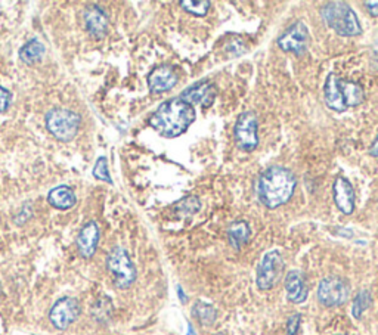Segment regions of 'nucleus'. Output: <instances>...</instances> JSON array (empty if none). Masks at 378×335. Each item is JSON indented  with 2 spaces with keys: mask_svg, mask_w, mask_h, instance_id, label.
<instances>
[{
  "mask_svg": "<svg viewBox=\"0 0 378 335\" xmlns=\"http://www.w3.org/2000/svg\"><path fill=\"white\" fill-rule=\"evenodd\" d=\"M297 181L291 170L281 165H272L266 169L258 181V197L266 209H278L291 199L296 190Z\"/></svg>",
  "mask_w": 378,
  "mask_h": 335,
  "instance_id": "1",
  "label": "nucleus"
},
{
  "mask_svg": "<svg viewBox=\"0 0 378 335\" xmlns=\"http://www.w3.org/2000/svg\"><path fill=\"white\" fill-rule=\"evenodd\" d=\"M195 122V108L180 98H172L158 106L150 118V126L164 138L184 135Z\"/></svg>",
  "mask_w": 378,
  "mask_h": 335,
  "instance_id": "2",
  "label": "nucleus"
},
{
  "mask_svg": "<svg viewBox=\"0 0 378 335\" xmlns=\"http://www.w3.org/2000/svg\"><path fill=\"white\" fill-rule=\"evenodd\" d=\"M321 17L328 27L343 38H355L362 33L356 12L346 2H328L321 9Z\"/></svg>",
  "mask_w": 378,
  "mask_h": 335,
  "instance_id": "3",
  "label": "nucleus"
},
{
  "mask_svg": "<svg viewBox=\"0 0 378 335\" xmlns=\"http://www.w3.org/2000/svg\"><path fill=\"white\" fill-rule=\"evenodd\" d=\"M46 129L55 139L70 142L79 133L81 118L77 113L67 108H54L46 114Z\"/></svg>",
  "mask_w": 378,
  "mask_h": 335,
  "instance_id": "4",
  "label": "nucleus"
},
{
  "mask_svg": "<svg viewBox=\"0 0 378 335\" xmlns=\"http://www.w3.org/2000/svg\"><path fill=\"white\" fill-rule=\"evenodd\" d=\"M107 269L111 273L113 282L120 290H126L136 281V268L127 251L114 247L107 257Z\"/></svg>",
  "mask_w": 378,
  "mask_h": 335,
  "instance_id": "5",
  "label": "nucleus"
},
{
  "mask_svg": "<svg viewBox=\"0 0 378 335\" xmlns=\"http://www.w3.org/2000/svg\"><path fill=\"white\" fill-rule=\"evenodd\" d=\"M284 273V259L278 250L266 253L255 273V284L260 290H272Z\"/></svg>",
  "mask_w": 378,
  "mask_h": 335,
  "instance_id": "6",
  "label": "nucleus"
},
{
  "mask_svg": "<svg viewBox=\"0 0 378 335\" xmlns=\"http://www.w3.org/2000/svg\"><path fill=\"white\" fill-rule=\"evenodd\" d=\"M237 147L241 151L251 152L259 145V120L255 113L244 111L237 118L234 127Z\"/></svg>",
  "mask_w": 378,
  "mask_h": 335,
  "instance_id": "7",
  "label": "nucleus"
},
{
  "mask_svg": "<svg viewBox=\"0 0 378 335\" xmlns=\"http://www.w3.org/2000/svg\"><path fill=\"white\" fill-rule=\"evenodd\" d=\"M350 297V284L340 277H328L320 282L318 300L325 307L345 304Z\"/></svg>",
  "mask_w": 378,
  "mask_h": 335,
  "instance_id": "8",
  "label": "nucleus"
},
{
  "mask_svg": "<svg viewBox=\"0 0 378 335\" xmlns=\"http://www.w3.org/2000/svg\"><path fill=\"white\" fill-rule=\"evenodd\" d=\"M309 42L310 35L306 24L303 21H297L283 33V35L278 39L276 43L284 52H292L294 55L300 56L308 51Z\"/></svg>",
  "mask_w": 378,
  "mask_h": 335,
  "instance_id": "9",
  "label": "nucleus"
},
{
  "mask_svg": "<svg viewBox=\"0 0 378 335\" xmlns=\"http://www.w3.org/2000/svg\"><path fill=\"white\" fill-rule=\"evenodd\" d=\"M81 307L77 298L72 297H63L52 306L51 312H49V319H51L52 325L59 329L64 331L70 325L74 324L77 318L80 316Z\"/></svg>",
  "mask_w": 378,
  "mask_h": 335,
  "instance_id": "10",
  "label": "nucleus"
},
{
  "mask_svg": "<svg viewBox=\"0 0 378 335\" xmlns=\"http://www.w3.org/2000/svg\"><path fill=\"white\" fill-rule=\"evenodd\" d=\"M97 243H100V226L93 220L84 223L76 239L79 254L83 259L93 257L96 253Z\"/></svg>",
  "mask_w": 378,
  "mask_h": 335,
  "instance_id": "11",
  "label": "nucleus"
},
{
  "mask_svg": "<svg viewBox=\"0 0 378 335\" xmlns=\"http://www.w3.org/2000/svg\"><path fill=\"white\" fill-rule=\"evenodd\" d=\"M178 74L170 65L155 67L148 76V88L152 93H164L178 85Z\"/></svg>",
  "mask_w": 378,
  "mask_h": 335,
  "instance_id": "12",
  "label": "nucleus"
},
{
  "mask_svg": "<svg viewBox=\"0 0 378 335\" xmlns=\"http://www.w3.org/2000/svg\"><path fill=\"white\" fill-rule=\"evenodd\" d=\"M333 194L337 209L343 214H352L355 210V190L346 177L338 176L336 179Z\"/></svg>",
  "mask_w": 378,
  "mask_h": 335,
  "instance_id": "13",
  "label": "nucleus"
},
{
  "mask_svg": "<svg viewBox=\"0 0 378 335\" xmlns=\"http://www.w3.org/2000/svg\"><path fill=\"white\" fill-rule=\"evenodd\" d=\"M187 104H201L203 106H210L216 98V86L212 81H198L192 85L179 97Z\"/></svg>",
  "mask_w": 378,
  "mask_h": 335,
  "instance_id": "14",
  "label": "nucleus"
},
{
  "mask_svg": "<svg viewBox=\"0 0 378 335\" xmlns=\"http://www.w3.org/2000/svg\"><path fill=\"white\" fill-rule=\"evenodd\" d=\"M84 26L95 39H104L108 33V17L105 10L97 5L88 6L84 10Z\"/></svg>",
  "mask_w": 378,
  "mask_h": 335,
  "instance_id": "15",
  "label": "nucleus"
},
{
  "mask_svg": "<svg viewBox=\"0 0 378 335\" xmlns=\"http://www.w3.org/2000/svg\"><path fill=\"white\" fill-rule=\"evenodd\" d=\"M287 298L294 304H300L308 298V285L304 275L300 270H291L285 277Z\"/></svg>",
  "mask_w": 378,
  "mask_h": 335,
  "instance_id": "16",
  "label": "nucleus"
},
{
  "mask_svg": "<svg viewBox=\"0 0 378 335\" xmlns=\"http://www.w3.org/2000/svg\"><path fill=\"white\" fill-rule=\"evenodd\" d=\"M324 99L328 108L336 113H343L347 110V106L343 99V93H341V89H340V79L334 73L328 74L325 80Z\"/></svg>",
  "mask_w": 378,
  "mask_h": 335,
  "instance_id": "17",
  "label": "nucleus"
},
{
  "mask_svg": "<svg viewBox=\"0 0 378 335\" xmlns=\"http://www.w3.org/2000/svg\"><path fill=\"white\" fill-rule=\"evenodd\" d=\"M49 204L58 210H70L76 206V194L71 188L63 185L51 189V193L47 194Z\"/></svg>",
  "mask_w": 378,
  "mask_h": 335,
  "instance_id": "18",
  "label": "nucleus"
},
{
  "mask_svg": "<svg viewBox=\"0 0 378 335\" xmlns=\"http://www.w3.org/2000/svg\"><path fill=\"white\" fill-rule=\"evenodd\" d=\"M250 235H251L250 226L247 222H244V220L234 222L228 229L229 244L233 245L235 250H241L244 245H246L249 243Z\"/></svg>",
  "mask_w": 378,
  "mask_h": 335,
  "instance_id": "19",
  "label": "nucleus"
},
{
  "mask_svg": "<svg viewBox=\"0 0 378 335\" xmlns=\"http://www.w3.org/2000/svg\"><path fill=\"white\" fill-rule=\"evenodd\" d=\"M340 89H341V93H343V99L347 108L358 106L365 101V92L362 86L355 81L340 80Z\"/></svg>",
  "mask_w": 378,
  "mask_h": 335,
  "instance_id": "20",
  "label": "nucleus"
},
{
  "mask_svg": "<svg viewBox=\"0 0 378 335\" xmlns=\"http://www.w3.org/2000/svg\"><path fill=\"white\" fill-rule=\"evenodd\" d=\"M45 55V46L39 40H30L29 43L24 44L19 51V58L24 64L34 65L36 63L42 61Z\"/></svg>",
  "mask_w": 378,
  "mask_h": 335,
  "instance_id": "21",
  "label": "nucleus"
},
{
  "mask_svg": "<svg viewBox=\"0 0 378 335\" xmlns=\"http://www.w3.org/2000/svg\"><path fill=\"white\" fill-rule=\"evenodd\" d=\"M194 316L198 319V322L204 327H210L214 324L217 318L216 309L212 304H207L203 302H197L194 306Z\"/></svg>",
  "mask_w": 378,
  "mask_h": 335,
  "instance_id": "22",
  "label": "nucleus"
},
{
  "mask_svg": "<svg viewBox=\"0 0 378 335\" xmlns=\"http://www.w3.org/2000/svg\"><path fill=\"white\" fill-rule=\"evenodd\" d=\"M200 207H201L200 199L194 195H188L185 198H182L175 209L179 216L185 218V216H192V214H195L200 210Z\"/></svg>",
  "mask_w": 378,
  "mask_h": 335,
  "instance_id": "23",
  "label": "nucleus"
},
{
  "mask_svg": "<svg viewBox=\"0 0 378 335\" xmlns=\"http://www.w3.org/2000/svg\"><path fill=\"white\" fill-rule=\"evenodd\" d=\"M372 303V295L368 290H363L361 291L355 300H353V307H352V315L353 318H356V319H361L362 313L365 312V310H367Z\"/></svg>",
  "mask_w": 378,
  "mask_h": 335,
  "instance_id": "24",
  "label": "nucleus"
},
{
  "mask_svg": "<svg viewBox=\"0 0 378 335\" xmlns=\"http://www.w3.org/2000/svg\"><path fill=\"white\" fill-rule=\"evenodd\" d=\"M179 5L195 17H204L207 12H209V8L212 3L209 2V0H195V2L194 0H182V2H179Z\"/></svg>",
  "mask_w": 378,
  "mask_h": 335,
  "instance_id": "25",
  "label": "nucleus"
},
{
  "mask_svg": "<svg viewBox=\"0 0 378 335\" xmlns=\"http://www.w3.org/2000/svg\"><path fill=\"white\" fill-rule=\"evenodd\" d=\"M93 176L96 179H100V181L113 183V179H111V176H109V172H108V163H107L105 157L97 158V161L93 167Z\"/></svg>",
  "mask_w": 378,
  "mask_h": 335,
  "instance_id": "26",
  "label": "nucleus"
},
{
  "mask_svg": "<svg viewBox=\"0 0 378 335\" xmlns=\"http://www.w3.org/2000/svg\"><path fill=\"white\" fill-rule=\"evenodd\" d=\"M10 102H12V95L3 86H0V114L8 111Z\"/></svg>",
  "mask_w": 378,
  "mask_h": 335,
  "instance_id": "27",
  "label": "nucleus"
},
{
  "mask_svg": "<svg viewBox=\"0 0 378 335\" xmlns=\"http://www.w3.org/2000/svg\"><path fill=\"white\" fill-rule=\"evenodd\" d=\"M300 324H301V316L299 313L292 315L288 319V324H287V332H288V335H297Z\"/></svg>",
  "mask_w": 378,
  "mask_h": 335,
  "instance_id": "28",
  "label": "nucleus"
},
{
  "mask_svg": "<svg viewBox=\"0 0 378 335\" xmlns=\"http://www.w3.org/2000/svg\"><path fill=\"white\" fill-rule=\"evenodd\" d=\"M226 51L233 54L234 56H239L242 52H246V47H244V42L237 39V42L226 43Z\"/></svg>",
  "mask_w": 378,
  "mask_h": 335,
  "instance_id": "29",
  "label": "nucleus"
},
{
  "mask_svg": "<svg viewBox=\"0 0 378 335\" xmlns=\"http://www.w3.org/2000/svg\"><path fill=\"white\" fill-rule=\"evenodd\" d=\"M371 65L378 70V39L372 44V58H371Z\"/></svg>",
  "mask_w": 378,
  "mask_h": 335,
  "instance_id": "30",
  "label": "nucleus"
},
{
  "mask_svg": "<svg viewBox=\"0 0 378 335\" xmlns=\"http://www.w3.org/2000/svg\"><path fill=\"white\" fill-rule=\"evenodd\" d=\"M363 5L367 6L368 12L372 17H378V2L377 0H372V2H363Z\"/></svg>",
  "mask_w": 378,
  "mask_h": 335,
  "instance_id": "31",
  "label": "nucleus"
},
{
  "mask_svg": "<svg viewBox=\"0 0 378 335\" xmlns=\"http://www.w3.org/2000/svg\"><path fill=\"white\" fill-rule=\"evenodd\" d=\"M370 154L372 155V157H377V158H378V136H377V139L374 140V143L371 145Z\"/></svg>",
  "mask_w": 378,
  "mask_h": 335,
  "instance_id": "32",
  "label": "nucleus"
},
{
  "mask_svg": "<svg viewBox=\"0 0 378 335\" xmlns=\"http://www.w3.org/2000/svg\"><path fill=\"white\" fill-rule=\"evenodd\" d=\"M216 335H225V334H216Z\"/></svg>",
  "mask_w": 378,
  "mask_h": 335,
  "instance_id": "33",
  "label": "nucleus"
}]
</instances>
